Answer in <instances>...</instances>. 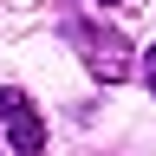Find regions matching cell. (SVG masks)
<instances>
[{
	"instance_id": "obj_2",
	"label": "cell",
	"mask_w": 156,
	"mask_h": 156,
	"mask_svg": "<svg viewBox=\"0 0 156 156\" xmlns=\"http://www.w3.org/2000/svg\"><path fill=\"white\" fill-rule=\"evenodd\" d=\"M72 39L85 46V65H91V78L117 85V78L130 72V46H124V33H111V26H72Z\"/></svg>"
},
{
	"instance_id": "obj_3",
	"label": "cell",
	"mask_w": 156,
	"mask_h": 156,
	"mask_svg": "<svg viewBox=\"0 0 156 156\" xmlns=\"http://www.w3.org/2000/svg\"><path fill=\"white\" fill-rule=\"evenodd\" d=\"M136 72H143V85H150V98H156V39L143 46V58H136Z\"/></svg>"
},
{
	"instance_id": "obj_1",
	"label": "cell",
	"mask_w": 156,
	"mask_h": 156,
	"mask_svg": "<svg viewBox=\"0 0 156 156\" xmlns=\"http://www.w3.org/2000/svg\"><path fill=\"white\" fill-rule=\"evenodd\" d=\"M0 124H7V143H13V156H39L46 150V117L33 111V98L26 91H0Z\"/></svg>"
},
{
	"instance_id": "obj_4",
	"label": "cell",
	"mask_w": 156,
	"mask_h": 156,
	"mask_svg": "<svg viewBox=\"0 0 156 156\" xmlns=\"http://www.w3.org/2000/svg\"><path fill=\"white\" fill-rule=\"evenodd\" d=\"M91 7H124V0H91Z\"/></svg>"
}]
</instances>
